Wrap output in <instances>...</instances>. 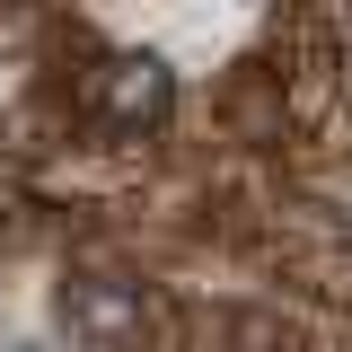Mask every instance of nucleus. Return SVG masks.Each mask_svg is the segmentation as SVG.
Listing matches in <instances>:
<instances>
[{
  "label": "nucleus",
  "instance_id": "obj_1",
  "mask_svg": "<svg viewBox=\"0 0 352 352\" xmlns=\"http://www.w3.org/2000/svg\"><path fill=\"white\" fill-rule=\"evenodd\" d=\"M62 317H71V335L97 352H115L141 335V291H115V282H71L62 291Z\"/></svg>",
  "mask_w": 352,
  "mask_h": 352
},
{
  "label": "nucleus",
  "instance_id": "obj_2",
  "mask_svg": "<svg viewBox=\"0 0 352 352\" xmlns=\"http://www.w3.org/2000/svg\"><path fill=\"white\" fill-rule=\"evenodd\" d=\"M106 115H115V124H159V115H168V71H159V62H115Z\"/></svg>",
  "mask_w": 352,
  "mask_h": 352
}]
</instances>
